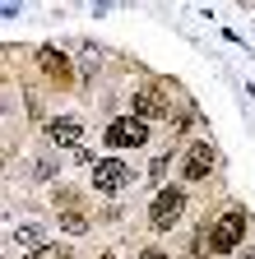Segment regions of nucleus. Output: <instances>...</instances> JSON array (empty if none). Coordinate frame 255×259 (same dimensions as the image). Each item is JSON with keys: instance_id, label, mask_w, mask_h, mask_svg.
<instances>
[{"instance_id": "obj_1", "label": "nucleus", "mask_w": 255, "mask_h": 259, "mask_svg": "<svg viewBox=\"0 0 255 259\" xmlns=\"http://www.w3.org/2000/svg\"><path fill=\"white\" fill-rule=\"evenodd\" d=\"M241 232H246V213H223L218 227L209 232V250L213 254H232L241 245Z\"/></svg>"}, {"instance_id": "obj_8", "label": "nucleus", "mask_w": 255, "mask_h": 259, "mask_svg": "<svg viewBox=\"0 0 255 259\" xmlns=\"http://www.w3.org/2000/svg\"><path fill=\"white\" fill-rule=\"evenodd\" d=\"M47 135H51V144H79V120H51L47 125Z\"/></svg>"}, {"instance_id": "obj_14", "label": "nucleus", "mask_w": 255, "mask_h": 259, "mask_svg": "<svg viewBox=\"0 0 255 259\" xmlns=\"http://www.w3.org/2000/svg\"><path fill=\"white\" fill-rule=\"evenodd\" d=\"M246 259H255V254H246Z\"/></svg>"}, {"instance_id": "obj_12", "label": "nucleus", "mask_w": 255, "mask_h": 259, "mask_svg": "<svg viewBox=\"0 0 255 259\" xmlns=\"http://www.w3.org/2000/svg\"><path fill=\"white\" fill-rule=\"evenodd\" d=\"M139 259H167V254H163V250H144Z\"/></svg>"}, {"instance_id": "obj_9", "label": "nucleus", "mask_w": 255, "mask_h": 259, "mask_svg": "<svg viewBox=\"0 0 255 259\" xmlns=\"http://www.w3.org/2000/svg\"><path fill=\"white\" fill-rule=\"evenodd\" d=\"M60 227H65L70 236H84V232H88V218H84V213H65V218H60Z\"/></svg>"}, {"instance_id": "obj_11", "label": "nucleus", "mask_w": 255, "mask_h": 259, "mask_svg": "<svg viewBox=\"0 0 255 259\" xmlns=\"http://www.w3.org/2000/svg\"><path fill=\"white\" fill-rule=\"evenodd\" d=\"M28 259H70V250H60V245H42V250H33Z\"/></svg>"}, {"instance_id": "obj_6", "label": "nucleus", "mask_w": 255, "mask_h": 259, "mask_svg": "<svg viewBox=\"0 0 255 259\" xmlns=\"http://www.w3.org/2000/svg\"><path fill=\"white\" fill-rule=\"evenodd\" d=\"M209 167H213V148L209 144H190V153H186V181H204Z\"/></svg>"}, {"instance_id": "obj_7", "label": "nucleus", "mask_w": 255, "mask_h": 259, "mask_svg": "<svg viewBox=\"0 0 255 259\" xmlns=\"http://www.w3.org/2000/svg\"><path fill=\"white\" fill-rule=\"evenodd\" d=\"M153 116H167V102L158 93H139L135 97V120H153Z\"/></svg>"}, {"instance_id": "obj_3", "label": "nucleus", "mask_w": 255, "mask_h": 259, "mask_svg": "<svg viewBox=\"0 0 255 259\" xmlns=\"http://www.w3.org/2000/svg\"><path fill=\"white\" fill-rule=\"evenodd\" d=\"M181 208H186V194H181V190H158V199H153V208H149V222L158 227V232H167V227L181 218Z\"/></svg>"}, {"instance_id": "obj_13", "label": "nucleus", "mask_w": 255, "mask_h": 259, "mask_svg": "<svg viewBox=\"0 0 255 259\" xmlns=\"http://www.w3.org/2000/svg\"><path fill=\"white\" fill-rule=\"evenodd\" d=\"M102 259H112V254H102Z\"/></svg>"}, {"instance_id": "obj_4", "label": "nucleus", "mask_w": 255, "mask_h": 259, "mask_svg": "<svg viewBox=\"0 0 255 259\" xmlns=\"http://www.w3.org/2000/svg\"><path fill=\"white\" fill-rule=\"evenodd\" d=\"M135 176H130V167L125 162H116V157H107V162H93V185H98L102 194H116V190H125Z\"/></svg>"}, {"instance_id": "obj_2", "label": "nucleus", "mask_w": 255, "mask_h": 259, "mask_svg": "<svg viewBox=\"0 0 255 259\" xmlns=\"http://www.w3.org/2000/svg\"><path fill=\"white\" fill-rule=\"evenodd\" d=\"M107 144L112 148H139V144H149V125L135 120V116H121V120L107 125Z\"/></svg>"}, {"instance_id": "obj_10", "label": "nucleus", "mask_w": 255, "mask_h": 259, "mask_svg": "<svg viewBox=\"0 0 255 259\" xmlns=\"http://www.w3.org/2000/svg\"><path fill=\"white\" fill-rule=\"evenodd\" d=\"M14 241H19V245H33V250H42V245H38V241H42V236H38V227H19V232H14Z\"/></svg>"}, {"instance_id": "obj_5", "label": "nucleus", "mask_w": 255, "mask_h": 259, "mask_svg": "<svg viewBox=\"0 0 255 259\" xmlns=\"http://www.w3.org/2000/svg\"><path fill=\"white\" fill-rule=\"evenodd\" d=\"M38 65H42V74L56 79V83H70V60L60 56L56 47H38Z\"/></svg>"}]
</instances>
